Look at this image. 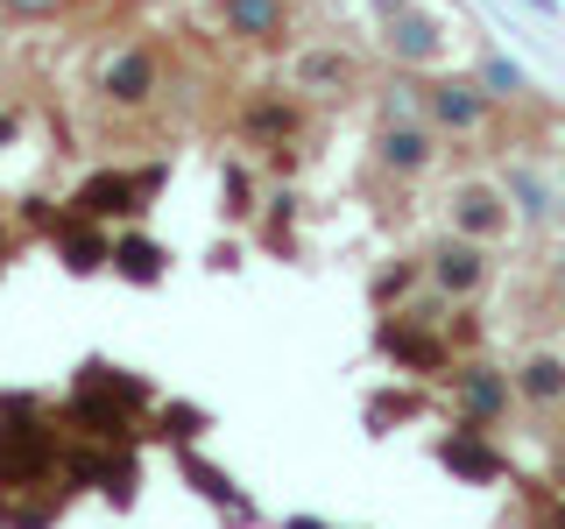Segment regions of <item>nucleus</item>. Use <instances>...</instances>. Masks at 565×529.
I'll list each match as a JSON object with an SVG mask.
<instances>
[{
    "label": "nucleus",
    "mask_w": 565,
    "mask_h": 529,
    "mask_svg": "<svg viewBox=\"0 0 565 529\" xmlns=\"http://www.w3.org/2000/svg\"><path fill=\"white\" fill-rule=\"evenodd\" d=\"M375 346L403 375H452V332H438V290L417 311H388L375 325Z\"/></svg>",
    "instance_id": "obj_1"
},
{
    "label": "nucleus",
    "mask_w": 565,
    "mask_h": 529,
    "mask_svg": "<svg viewBox=\"0 0 565 529\" xmlns=\"http://www.w3.org/2000/svg\"><path fill=\"white\" fill-rule=\"evenodd\" d=\"M163 191V163H149V170H93L78 191H71V212H85V219H135L141 205Z\"/></svg>",
    "instance_id": "obj_2"
},
{
    "label": "nucleus",
    "mask_w": 565,
    "mask_h": 529,
    "mask_svg": "<svg viewBox=\"0 0 565 529\" xmlns=\"http://www.w3.org/2000/svg\"><path fill=\"white\" fill-rule=\"evenodd\" d=\"M494 276L488 261V240H467V234H438L431 255H424V282H431L446 304H467V296H481Z\"/></svg>",
    "instance_id": "obj_3"
},
{
    "label": "nucleus",
    "mask_w": 565,
    "mask_h": 529,
    "mask_svg": "<svg viewBox=\"0 0 565 529\" xmlns=\"http://www.w3.org/2000/svg\"><path fill=\"white\" fill-rule=\"evenodd\" d=\"M438 141H446V134H438L431 120H382L367 149H375V170H382V176H396V184H417V176H431V163L446 155Z\"/></svg>",
    "instance_id": "obj_4"
},
{
    "label": "nucleus",
    "mask_w": 565,
    "mask_h": 529,
    "mask_svg": "<svg viewBox=\"0 0 565 529\" xmlns=\"http://www.w3.org/2000/svg\"><path fill=\"white\" fill-rule=\"evenodd\" d=\"M424 120H431L438 134H473L494 120V93L481 78H431L424 85Z\"/></svg>",
    "instance_id": "obj_5"
},
{
    "label": "nucleus",
    "mask_w": 565,
    "mask_h": 529,
    "mask_svg": "<svg viewBox=\"0 0 565 529\" xmlns=\"http://www.w3.org/2000/svg\"><path fill=\"white\" fill-rule=\"evenodd\" d=\"M446 219H452V234H467V240H502L509 234V219H516V205H509V191L502 184H488V176H467V184L452 191V205H446Z\"/></svg>",
    "instance_id": "obj_6"
},
{
    "label": "nucleus",
    "mask_w": 565,
    "mask_h": 529,
    "mask_svg": "<svg viewBox=\"0 0 565 529\" xmlns=\"http://www.w3.org/2000/svg\"><path fill=\"white\" fill-rule=\"evenodd\" d=\"M452 388H459V410H467V423H481V431H494V423L509 417V402H516V381H509V367L494 360H452Z\"/></svg>",
    "instance_id": "obj_7"
},
{
    "label": "nucleus",
    "mask_w": 565,
    "mask_h": 529,
    "mask_svg": "<svg viewBox=\"0 0 565 529\" xmlns=\"http://www.w3.org/2000/svg\"><path fill=\"white\" fill-rule=\"evenodd\" d=\"M156 93H163V64H156L149 43L106 57V71H99V99H106V106H128V114H135V106H149Z\"/></svg>",
    "instance_id": "obj_8"
},
{
    "label": "nucleus",
    "mask_w": 565,
    "mask_h": 529,
    "mask_svg": "<svg viewBox=\"0 0 565 529\" xmlns=\"http://www.w3.org/2000/svg\"><path fill=\"white\" fill-rule=\"evenodd\" d=\"M220 29L247 50L290 43V0H220Z\"/></svg>",
    "instance_id": "obj_9"
},
{
    "label": "nucleus",
    "mask_w": 565,
    "mask_h": 529,
    "mask_svg": "<svg viewBox=\"0 0 565 529\" xmlns=\"http://www.w3.org/2000/svg\"><path fill=\"white\" fill-rule=\"evenodd\" d=\"M50 240H57V261L71 276H99L106 261H114V240H106L99 219H85V212H57V226H50Z\"/></svg>",
    "instance_id": "obj_10"
},
{
    "label": "nucleus",
    "mask_w": 565,
    "mask_h": 529,
    "mask_svg": "<svg viewBox=\"0 0 565 529\" xmlns=\"http://www.w3.org/2000/svg\"><path fill=\"white\" fill-rule=\"evenodd\" d=\"M509 381H516V402H530V410H565V353L530 346L523 360L509 367Z\"/></svg>",
    "instance_id": "obj_11"
},
{
    "label": "nucleus",
    "mask_w": 565,
    "mask_h": 529,
    "mask_svg": "<svg viewBox=\"0 0 565 529\" xmlns=\"http://www.w3.org/2000/svg\"><path fill=\"white\" fill-rule=\"evenodd\" d=\"M438 458H446V473H459V481H473V487L502 481V452L488 445L481 423H459L452 438H438Z\"/></svg>",
    "instance_id": "obj_12"
},
{
    "label": "nucleus",
    "mask_w": 565,
    "mask_h": 529,
    "mask_svg": "<svg viewBox=\"0 0 565 529\" xmlns=\"http://www.w3.org/2000/svg\"><path fill=\"white\" fill-rule=\"evenodd\" d=\"M382 50H388V57H396V64H431L438 57V22H431V14H424V8H403V14H388V22H382Z\"/></svg>",
    "instance_id": "obj_13"
},
{
    "label": "nucleus",
    "mask_w": 565,
    "mask_h": 529,
    "mask_svg": "<svg viewBox=\"0 0 565 529\" xmlns=\"http://www.w3.org/2000/svg\"><path fill=\"white\" fill-rule=\"evenodd\" d=\"M297 93L347 99L353 93V57H347V50H305V57H297Z\"/></svg>",
    "instance_id": "obj_14"
},
{
    "label": "nucleus",
    "mask_w": 565,
    "mask_h": 529,
    "mask_svg": "<svg viewBox=\"0 0 565 529\" xmlns=\"http://www.w3.org/2000/svg\"><path fill=\"white\" fill-rule=\"evenodd\" d=\"M241 134L262 149H297V106L290 99H247L241 106Z\"/></svg>",
    "instance_id": "obj_15"
},
{
    "label": "nucleus",
    "mask_w": 565,
    "mask_h": 529,
    "mask_svg": "<svg viewBox=\"0 0 565 529\" xmlns=\"http://www.w3.org/2000/svg\"><path fill=\"white\" fill-rule=\"evenodd\" d=\"M106 269H120L128 282H163L170 255H163V240H149V234H120V240H114V261H106Z\"/></svg>",
    "instance_id": "obj_16"
},
{
    "label": "nucleus",
    "mask_w": 565,
    "mask_h": 529,
    "mask_svg": "<svg viewBox=\"0 0 565 529\" xmlns=\"http://www.w3.org/2000/svg\"><path fill=\"white\" fill-rule=\"evenodd\" d=\"M502 191H509V198H516V212H523V219H558V191L552 184H544V176L537 170H509L502 176Z\"/></svg>",
    "instance_id": "obj_17"
},
{
    "label": "nucleus",
    "mask_w": 565,
    "mask_h": 529,
    "mask_svg": "<svg viewBox=\"0 0 565 529\" xmlns=\"http://www.w3.org/2000/svg\"><path fill=\"white\" fill-rule=\"evenodd\" d=\"M417 282H424V261H388V269L375 276V304H403Z\"/></svg>",
    "instance_id": "obj_18"
},
{
    "label": "nucleus",
    "mask_w": 565,
    "mask_h": 529,
    "mask_svg": "<svg viewBox=\"0 0 565 529\" xmlns=\"http://www.w3.org/2000/svg\"><path fill=\"white\" fill-rule=\"evenodd\" d=\"M481 85H488L494 99H516V93H523V71L502 64V57H488V64H481Z\"/></svg>",
    "instance_id": "obj_19"
},
{
    "label": "nucleus",
    "mask_w": 565,
    "mask_h": 529,
    "mask_svg": "<svg viewBox=\"0 0 565 529\" xmlns=\"http://www.w3.org/2000/svg\"><path fill=\"white\" fill-rule=\"evenodd\" d=\"M0 8H8V14H22V22H35V14H57L64 0H0Z\"/></svg>",
    "instance_id": "obj_20"
},
{
    "label": "nucleus",
    "mask_w": 565,
    "mask_h": 529,
    "mask_svg": "<svg viewBox=\"0 0 565 529\" xmlns=\"http://www.w3.org/2000/svg\"><path fill=\"white\" fill-rule=\"evenodd\" d=\"M163 423H170V438H191V431H199V410H170Z\"/></svg>",
    "instance_id": "obj_21"
},
{
    "label": "nucleus",
    "mask_w": 565,
    "mask_h": 529,
    "mask_svg": "<svg viewBox=\"0 0 565 529\" xmlns=\"http://www.w3.org/2000/svg\"><path fill=\"white\" fill-rule=\"evenodd\" d=\"M14 128H22V120H14L8 106H0V149H8V141H14Z\"/></svg>",
    "instance_id": "obj_22"
},
{
    "label": "nucleus",
    "mask_w": 565,
    "mask_h": 529,
    "mask_svg": "<svg viewBox=\"0 0 565 529\" xmlns=\"http://www.w3.org/2000/svg\"><path fill=\"white\" fill-rule=\"evenodd\" d=\"M367 8H375L382 22H388V14H403V8H411V0H367Z\"/></svg>",
    "instance_id": "obj_23"
},
{
    "label": "nucleus",
    "mask_w": 565,
    "mask_h": 529,
    "mask_svg": "<svg viewBox=\"0 0 565 529\" xmlns=\"http://www.w3.org/2000/svg\"><path fill=\"white\" fill-rule=\"evenodd\" d=\"M552 487H558V494H565V452H558V458H552Z\"/></svg>",
    "instance_id": "obj_24"
},
{
    "label": "nucleus",
    "mask_w": 565,
    "mask_h": 529,
    "mask_svg": "<svg viewBox=\"0 0 565 529\" xmlns=\"http://www.w3.org/2000/svg\"><path fill=\"white\" fill-rule=\"evenodd\" d=\"M0 269H8V219H0Z\"/></svg>",
    "instance_id": "obj_25"
},
{
    "label": "nucleus",
    "mask_w": 565,
    "mask_h": 529,
    "mask_svg": "<svg viewBox=\"0 0 565 529\" xmlns=\"http://www.w3.org/2000/svg\"><path fill=\"white\" fill-rule=\"evenodd\" d=\"M530 8H544V14H552V0H530Z\"/></svg>",
    "instance_id": "obj_26"
}]
</instances>
